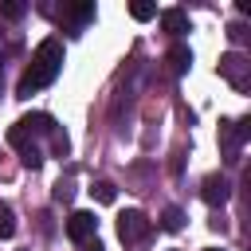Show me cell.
I'll return each mask as SVG.
<instances>
[{
  "mask_svg": "<svg viewBox=\"0 0 251 251\" xmlns=\"http://www.w3.org/2000/svg\"><path fill=\"white\" fill-rule=\"evenodd\" d=\"M220 141H224L227 161H239V145H243V137H239V126H235V122H220Z\"/></svg>",
  "mask_w": 251,
  "mask_h": 251,
  "instance_id": "8992f818",
  "label": "cell"
},
{
  "mask_svg": "<svg viewBox=\"0 0 251 251\" xmlns=\"http://www.w3.org/2000/svg\"><path fill=\"white\" fill-rule=\"evenodd\" d=\"M16 235V216H12V208L0 200V239H12Z\"/></svg>",
  "mask_w": 251,
  "mask_h": 251,
  "instance_id": "8fae6325",
  "label": "cell"
},
{
  "mask_svg": "<svg viewBox=\"0 0 251 251\" xmlns=\"http://www.w3.org/2000/svg\"><path fill=\"white\" fill-rule=\"evenodd\" d=\"M165 63H169V71H173V75H184V71L192 67V51H188L184 43H173V47H169V55H165Z\"/></svg>",
  "mask_w": 251,
  "mask_h": 251,
  "instance_id": "52a82bcc",
  "label": "cell"
},
{
  "mask_svg": "<svg viewBox=\"0 0 251 251\" xmlns=\"http://www.w3.org/2000/svg\"><path fill=\"white\" fill-rule=\"evenodd\" d=\"M227 39H231V43H243V39H247V27H243V24H231V27H227Z\"/></svg>",
  "mask_w": 251,
  "mask_h": 251,
  "instance_id": "d6986e66",
  "label": "cell"
},
{
  "mask_svg": "<svg viewBox=\"0 0 251 251\" xmlns=\"http://www.w3.org/2000/svg\"><path fill=\"white\" fill-rule=\"evenodd\" d=\"M90 192H94V200H98V204H114V200H118V188H114L110 180H98Z\"/></svg>",
  "mask_w": 251,
  "mask_h": 251,
  "instance_id": "4fadbf2b",
  "label": "cell"
},
{
  "mask_svg": "<svg viewBox=\"0 0 251 251\" xmlns=\"http://www.w3.org/2000/svg\"><path fill=\"white\" fill-rule=\"evenodd\" d=\"M59 67H63V43H59V39H43V43L35 47L31 67L24 71V78H20L16 94H20V98H31L35 90L51 86V82H55V75H59Z\"/></svg>",
  "mask_w": 251,
  "mask_h": 251,
  "instance_id": "6da1fadb",
  "label": "cell"
},
{
  "mask_svg": "<svg viewBox=\"0 0 251 251\" xmlns=\"http://www.w3.org/2000/svg\"><path fill=\"white\" fill-rule=\"evenodd\" d=\"M129 16H133V20H153V16H157V8H153V4H145V0H137V4H129Z\"/></svg>",
  "mask_w": 251,
  "mask_h": 251,
  "instance_id": "5bb4252c",
  "label": "cell"
},
{
  "mask_svg": "<svg viewBox=\"0 0 251 251\" xmlns=\"http://www.w3.org/2000/svg\"><path fill=\"white\" fill-rule=\"evenodd\" d=\"M67 12H71L75 20H90V16H94V4H71Z\"/></svg>",
  "mask_w": 251,
  "mask_h": 251,
  "instance_id": "e0dca14e",
  "label": "cell"
},
{
  "mask_svg": "<svg viewBox=\"0 0 251 251\" xmlns=\"http://www.w3.org/2000/svg\"><path fill=\"white\" fill-rule=\"evenodd\" d=\"M227 196H231V184H227V176H220V173L204 176V184H200V200H204V204L220 208V204H227Z\"/></svg>",
  "mask_w": 251,
  "mask_h": 251,
  "instance_id": "277c9868",
  "label": "cell"
},
{
  "mask_svg": "<svg viewBox=\"0 0 251 251\" xmlns=\"http://www.w3.org/2000/svg\"><path fill=\"white\" fill-rule=\"evenodd\" d=\"M94 227H98V220H94L90 212H71V220H67V235H71L75 243H86V239L94 235Z\"/></svg>",
  "mask_w": 251,
  "mask_h": 251,
  "instance_id": "5b68a950",
  "label": "cell"
},
{
  "mask_svg": "<svg viewBox=\"0 0 251 251\" xmlns=\"http://www.w3.org/2000/svg\"><path fill=\"white\" fill-rule=\"evenodd\" d=\"M204 251H220V247H204Z\"/></svg>",
  "mask_w": 251,
  "mask_h": 251,
  "instance_id": "7402d4cb",
  "label": "cell"
},
{
  "mask_svg": "<svg viewBox=\"0 0 251 251\" xmlns=\"http://www.w3.org/2000/svg\"><path fill=\"white\" fill-rule=\"evenodd\" d=\"M161 227H165V231H180V227H184V212H180V208H165V212H161Z\"/></svg>",
  "mask_w": 251,
  "mask_h": 251,
  "instance_id": "30bf717a",
  "label": "cell"
},
{
  "mask_svg": "<svg viewBox=\"0 0 251 251\" xmlns=\"http://www.w3.org/2000/svg\"><path fill=\"white\" fill-rule=\"evenodd\" d=\"M153 231V224H149V216L145 212H122L118 216V235H122V243H137V239H145Z\"/></svg>",
  "mask_w": 251,
  "mask_h": 251,
  "instance_id": "3957f363",
  "label": "cell"
},
{
  "mask_svg": "<svg viewBox=\"0 0 251 251\" xmlns=\"http://www.w3.org/2000/svg\"><path fill=\"white\" fill-rule=\"evenodd\" d=\"M220 75H224L235 90H247V82H251V63H247L239 51H227V55L220 59Z\"/></svg>",
  "mask_w": 251,
  "mask_h": 251,
  "instance_id": "7a4b0ae2",
  "label": "cell"
},
{
  "mask_svg": "<svg viewBox=\"0 0 251 251\" xmlns=\"http://www.w3.org/2000/svg\"><path fill=\"white\" fill-rule=\"evenodd\" d=\"M24 12H27V8H24L20 0H4V4H0V16H8V20H20Z\"/></svg>",
  "mask_w": 251,
  "mask_h": 251,
  "instance_id": "9a60e30c",
  "label": "cell"
},
{
  "mask_svg": "<svg viewBox=\"0 0 251 251\" xmlns=\"http://www.w3.org/2000/svg\"><path fill=\"white\" fill-rule=\"evenodd\" d=\"M0 75H4V63H0Z\"/></svg>",
  "mask_w": 251,
  "mask_h": 251,
  "instance_id": "603a6c76",
  "label": "cell"
},
{
  "mask_svg": "<svg viewBox=\"0 0 251 251\" xmlns=\"http://www.w3.org/2000/svg\"><path fill=\"white\" fill-rule=\"evenodd\" d=\"M20 161H24L27 169H39V165H43V153H39V149L31 145V149H24V153H20Z\"/></svg>",
  "mask_w": 251,
  "mask_h": 251,
  "instance_id": "2e32d148",
  "label": "cell"
},
{
  "mask_svg": "<svg viewBox=\"0 0 251 251\" xmlns=\"http://www.w3.org/2000/svg\"><path fill=\"white\" fill-rule=\"evenodd\" d=\"M8 145H12V149H20V153H24V149H31V133H27V129H20V126H12V129H8Z\"/></svg>",
  "mask_w": 251,
  "mask_h": 251,
  "instance_id": "7c38bea8",
  "label": "cell"
},
{
  "mask_svg": "<svg viewBox=\"0 0 251 251\" xmlns=\"http://www.w3.org/2000/svg\"><path fill=\"white\" fill-rule=\"evenodd\" d=\"M51 149H55V153L63 157V153L71 149V141H67V133H59V129H55V133H51Z\"/></svg>",
  "mask_w": 251,
  "mask_h": 251,
  "instance_id": "ac0fdd59",
  "label": "cell"
},
{
  "mask_svg": "<svg viewBox=\"0 0 251 251\" xmlns=\"http://www.w3.org/2000/svg\"><path fill=\"white\" fill-rule=\"evenodd\" d=\"M161 27H165L169 35H184V31H188V16H184L180 8H165V12H161Z\"/></svg>",
  "mask_w": 251,
  "mask_h": 251,
  "instance_id": "ba28073f",
  "label": "cell"
},
{
  "mask_svg": "<svg viewBox=\"0 0 251 251\" xmlns=\"http://www.w3.org/2000/svg\"><path fill=\"white\" fill-rule=\"evenodd\" d=\"M16 126L27 129V133H31V129H35V133H55V118H51V114H27V118H20Z\"/></svg>",
  "mask_w": 251,
  "mask_h": 251,
  "instance_id": "9c48e42d",
  "label": "cell"
},
{
  "mask_svg": "<svg viewBox=\"0 0 251 251\" xmlns=\"http://www.w3.org/2000/svg\"><path fill=\"white\" fill-rule=\"evenodd\" d=\"M86 251H106V247H102V243L94 239V243H86Z\"/></svg>",
  "mask_w": 251,
  "mask_h": 251,
  "instance_id": "44dd1931",
  "label": "cell"
},
{
  "mask_svg": "<svg viewBox=\"0 0 251 251\" xmlns=\"http://www.w3.org/2000/svg\"><path fill=\"white\" fill-rule=\"evenodd\" d=\"M71 196H75V188H71V184H59V188H55V200H63V204H67Z\"/></svg>",
  "mask_w": 251,
  "mask_h": 251,
  "instance_id": "ffe728a7",
  "label": "cell"
}]
</instances>
